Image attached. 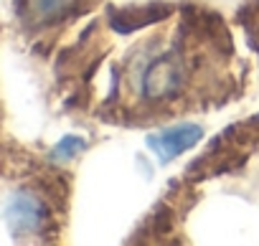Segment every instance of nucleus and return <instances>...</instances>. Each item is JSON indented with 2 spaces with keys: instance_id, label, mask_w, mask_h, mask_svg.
Instances as JSON below:
<instances>
[{
  "instance_id": "obj_4",
  "label": "nucleus",
  "mask_w": 259,
  "mask_h": 246,
  "mask_svg": "<svg viewBox=\"0 0 259 246\" xmlns=\"http://www.w3.org/2000/svg\"><path fill=\"white\" fill-rule=\"evenodd\" d=\"M84 140L81 137H64L59 145H56V150H54V158H59V160H71L76 153H81L84 150Z\"/></svg>"
},
{
  "instance_id": "obj_2",
  "label": "nucleus",
  "mask_w": 259,
  "mask_h": 246,
  "mask_svg": "<svg viewBox=\"0 0 259 246\" xmlns=\"http://www.w3.org/2000/svg\"><path fill=\"white\" fill-rule=\"evenodd\" d=\"M6 218L13 233H38L46 221L44 203L31 193H13L6 203Z\"/></svg>"
},
{
  "instance_id": "obj_3",
  "label": "nucleus",
  "mask_w": 259,
  "mask_h": 246,
  "mask_svg": "<svg viewBox=\"0 0 259 246\" xmlns=\"http://www.w3.org/2000/svg\"><path fill=\"white\" fill-rule=\"evenodd\" d=\"M201 135H203V130H201L198 125H181V127H176V130H165V132H160V135H150V137H148V145H150V150H153L163 163H168V160L178 158L183 150L193 147V145L201 140Z\"/></svg>"
},
{
  "instance_id": "obj_1",
  "label": "nucleus",
  "mask_w": 259,
  "mask_h": 246,
  "mask_svg": "<svg viewBox=\"0 0 259 246\" xmlns=\"http://www.w3.org/2000/svg\"><path fill=\"white\" fill-rule=\"evenodd\" d=\"M193 59L178 48L165 51L160 56H150L140 69V94L148 102H176L183 96L193 76Z\"/></svg>"
}]
</instances>
